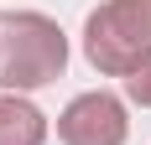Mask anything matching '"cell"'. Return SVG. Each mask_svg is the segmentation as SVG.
Segmentation results:
<instances>
[{
  "label": "cell",
  "instance_id": "6da1fadb",
  "mask_svg": "<svg viewBox=\"0 0 151 145\" xmlns=\"http://www.w3.org/2000/svg\"><path fill=\"white\" fill-rule=\"evenodd\" d=\"M68 68V36L42 11H11L0 16V88L31 93L58 83Z\"/></svg>",
  "mask_w": 151,
  "mask_h": 145
},
{
  "label": "cell",
  "instance_id": "7a4b0ae2",
  "mask_svg": "<svg viewBox=\"0 0 151 145\" xmlns=\"http://www.w3.org/2000/svg\"><path fill=\"white\" fill-rule=\"evenodd\" d=\"M151 52V0H104L83 21V57L109 78H125Z\"/></svg>",
  "mask_w": 151,
  "mask_h": 145
},
{
  "label": "cell",
  "instance_id": "3957f363",
  "mask_svg": "<svg viewBox=\"0 0 151 145\" xmlns=\"http://www.w3.org/2000/svg\"><path fill=\"white\" fill-rule=\"evenodd\" d=\"M125 135H130L125 104L115 93H104V88L78 93L58 114V140L63 145H125Z\"/></svg>",
  "mask_w": 151,
  "mask_h": 145
},
{
  "label": "cell",
  "instance_id": "277c9868",
  "mask_svg": "<svg viewBox=\"0 0 151 145\" xmlns=\"http://www.w3.org/2000/svg\"><path fill=\"white\" fill-rule=\"evenodd\" d=\"M47 140V114L21 93L0 99V145H42Z\"/></svg>",
  "mask_w": 151,
  "mask_h": 145
},
{
  "label": "cell",
  "instance_id": "5b68a950",
  "mask_svg": "<svg viewBox=\"0 0 151 145\" xmlns=\"http://www.w3.org/2000/svg\"><path fill=\"white\" fill-rule=\"evenodd\" d=\"M125 93H130V104L151 109V52H141V57H136V68L125 72Z\"/></svg>",
  "mask_w": 151,
  "mask_h": 145
}]
</instances>
